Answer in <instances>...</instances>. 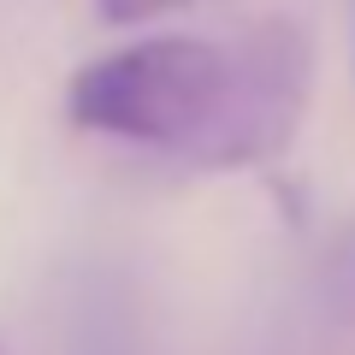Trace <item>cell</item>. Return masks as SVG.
I'll use <instances>...</instances> for the list:
<instances>
[{
  "instance_id": "cell-1",
  "label": "cell",
  "mask_w": 355,
  "mask_h": 355,
  "mask_svg": "<svg viewBox=\"0 0 355 355\" xmlns=\"http://www.w3.org/2000/svg\"><path fill=\"white\" fill-rule=\"evenodd\" d=\"M237 36H142L95 53L65 83V119L89 137H113L214 172L237 107Z\"/></svg>"
},
{
  "instance_id": "cell-2",
  "label": "cell",
  "mask_w": 355,
  "mask_h": 355,
  "mask_svg": "<svg viewBox=\"0 0 355 355\" xmlns=\"http://www.w3.org/2000/svg\"><path fill=\"white\" fill-rule=\"evenodd\" d=\"M71 355H148L142 338V314L125 296V284L95 279L77 291L71 308Z\"/></svg>"
},
{
  "instance_id": "cell-3",
  "label": "cell",
  "mask_w": 355,
  "mask_h": 355,
  "mask_svg": "<svg viewBox=\"0 0 355 355\" xmlns=\"http://www.w3.org/2000/svg\"><path fill=\"white\" fill-rule=\"evenodd\" d=\"M314 296H320V320H326V326L355 331V219L331 231L326 254H320Z\"/></svg>"
},
{
  "instance_id": "cell-4",
  "label": "cell",
  "mask_w": 355,
  "mask_h": 355,
  "mask_svg": "<svg viewBox=\"0 0 355 355\" xmlns=\"http://www.w3.org/2000/svg\"><path fill=\"white\" fill-rule=\"evenodd\" d=\"M184 6H196V0H95V12H101V24H154V18H172L184 12Z\"/></svg>"
},
{
  "instance_id": "cell-5",
  "label": "cell",
  "mask_w": 355,
  "mask_h": 355,
  "mask_svg": "<svg viewBox=\"0 0 355 355\" xmlns=\"http://www.w3.org/2000/svg\"><path fill=\"white\" fill-rule=\"evenodd\" d=\"M0 355H6V349H0Z\"/></svg>"
}]
</instances>
